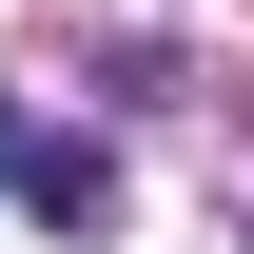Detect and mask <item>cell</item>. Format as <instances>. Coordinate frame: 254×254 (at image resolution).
Masks as SVG:
<instances>
[{
  "label": "cell",
  "instance_id": "cell-1",
  "mask_svg": "<svg viewBox=\"0 0 254 254\" xmlns=\"http://www.w3.org/2000/svg\"><path fill=\"white\" fill-rule=\"evenodd\" d=\"M0 195H20L39 235H118V157H98V137H39L20 98H0Z\"/></svg>",
  "mask_w": 254,
  "mask_h": 254
}]
</instances>
